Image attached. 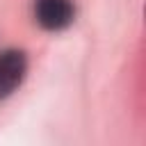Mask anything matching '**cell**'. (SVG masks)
I'll list each match as a JSON object with an SVG mask.
<instances>
[{"label":"cell","mask_w":146,"mask_h":146,"mask_svg":"<svg viewBox=\"0 0 146 146\" xmlns=\"http://www.w3.org/2000/svg\"><path fill=\"white\" fill-rule=\"evenodd\" d=\"M73 5L71 0H34V16L36 23L46 30H64L73 21Z\"/></svg>","instance_id":"6da1fadb"},{"label":"cell","mask_w":146,"mask_h":146,"mask_svg":"<svg viewBox=\"0 0 146 146\" xmlns=\"http://www.w3.org/2000/svg\"><path fill=\"white\" fill-rule=\"evenodd\" d=\"M27 71V59L21 50H5L0 52V100L7 98L16 87L23 82Z\"/></svg>","instance_id":"7a4b0ae2"}]
</instances>
